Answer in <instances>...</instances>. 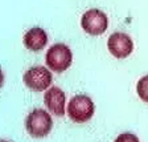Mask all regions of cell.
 <instances>
[{"label": "cell", "mask_w": 148, "mask_h": 142, "mask_svg": "<svg viewBox=\"0 0 148 142\" xmlns=\"http://www.w3.org/2000/svg\"><path fill=\"white\" fill-rule=\"evenodd\" d=\"M53 127V121L50 114L42 109H34L28 114L25 120V129L29 136L34 138H42L50 133Z\"/></svg>", "instance_id": "cell-1"}, {"label": "cell", "mask_w": 148, "mask_h": 142, "mask_svg": "<svg viewBox=\"0 0 148 142\" xmlns=\"http://www.w3.org/2000/svg\"><path fill=\"white\" fill-rule=\"evenodd\" d=\"M94 102L89 96L85 94H78L74 96L70 100L68 105V114L71 121L77 122V124H82L86 122L94 116Z\"/></svg>", "instance_id": "cell-2"}, {"label": "cell", "mask_w": 148, "mask_h": 142, "mask_svg": "<svg viewBox=\"0 0 148 142\" xmlns=\"http://www.w3.org/2000/svg\"><path fill=\"white\" fill-rule=\"evenodd\" d=\"M46 65L56 73H62L71 65L73 55L65 44H54L46 52Z\"/></svg>", "instance_id": "cell-3"}, {"label": "cell", "mask_w": 148, "mask_h": 142, "mask_svg": "<svg viewBox=\"0 0 148 142\" xmlns=\"http://www.w3.org/2000/svg\"><path fill=\"white\" fill-rule=\"evenodd\" d=\"M81 25L86 33L91 35V36H99L106 32L108 20L105 12H102L101 9L92 8L83 13L82 19H81Z\"/></svg>", "instance_id": "cell-4"}, {"label": "cell", "mask_w": 148, "mask_h": 142, "mask_svg": "<svg viewBox=\"0 0 148 142\" xmlns=\"http://www.w3.org/2000/svg\"><path fill=\"white\" fill-rule=\"evenodd\" d=\"M23 81L33 92H42L52 84V73L44 66H33L24 73Z\"/></svg>", "instance_id": "cell-5"}, {"label": "cell", "mask_w": 148, "mask_h": 142, "mask_svg": "<svg viewBox=\"0 0 148 142\" xmlns=\"http://www.w3.org/2000/svg\"><path fill=\"white\" fill-rule=\"evenodd\" d=\"M107 48L116 59H126L134 51V43L128 35L123 32H115L108 37Z\"/></svg>", "instance_id": "cell-6"}, {"label": "cell", "mask_w": 148, "mask_h": 142, "mask_svg": "<svg viewBox=\"0 0 148 142\" xmlns=\"http://www.w3.org/2000/svg\"><path fill=\"white\" fill-rule=\"evenodd\" d=\"M65 100L66 96L62 89L58 87H53L45 92L44 96V102H45L46 108L50 113H53L57 117H62L65 114Z\"/></svg>", "instance_id": "cell-7"}, {"label": "cell", "mask_w": 148, "mask_h": 142, "mask_svg": "<svg viewBox=\"0 0 148 142\" xmlns=\"http://www.w3.org/2000/svg\"><path fill=\"white\" fill-rule=\"evenodd\" d=\"M48 43V35L40 27H34L24 35V45L29 51L38 52Z\"/></svg>", "instance_id": "cell-8"}, {"label": "cell", "mask_w": 148, "mask_h": 142, "mask_svg": "<svg viewBox=\"0 0 148 142\" xmlns=\"http://www.w3.org/2000/svg\"><path fill=\"white\" fill-rule=\"evenodd\" d=\"M136 92H138V96L140 97V100H143L144 102H148V74L138 81Z\"/></svg>", "instance_id": "cell-9"}]
</instances>
